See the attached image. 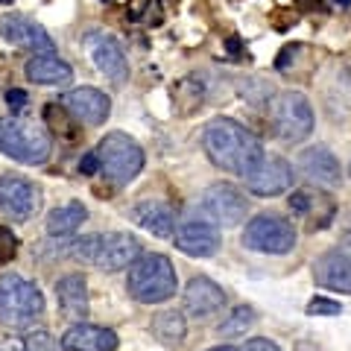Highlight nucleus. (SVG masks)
Instances as JSON below:
<instances>
[{
    "instance_id": "nucleus-1",
    "label": "nucleus",
    "mask_w": 351,
    "mask_h": 351,
    "mask_svg": "<svg viewBox=\"0 0 351 351\" xmlns=\"http://www.w3.org/2000/svg\"><path fill=\"white\" fill-rule=\"evenodd\" d=\"M202 149L211 158L214 167L226 170V173H237L246 176L252 167L263 158V147L252 132L237 123L232 117H214L211 123L202 129Z\"/></svg>"
},
{
    "instance_id": "nucleus-2",
    "label": "nucleus",
    "mask_w": 351,
    "mask_h": 351,
    "mask_svg": "<svg viewBox=\"0 0 351 351\" xmlns=\"http://www.w3.org/2000/svg\"><path fill=\"white\" fill-rule=\"evenodd\" d=\"M68 255L80 263H91L97 269L117 272L132 267L141 258L138 237L126 232H106V234H85L80 240L68 243Z\"/></svg>"
},
{
    "instance_id": "nucleus-3",
    "label": "nucleus",
    "mask_w": 351,
    "mask_h": 351,
    "mask_svg": "<svg viewBox=\"0 0 351 351\" xmlns=\"http://www.w3.org/2000/svg\"><path fill=\"white\" fill-rule=\"evenodd\" d=\"M126 290L141 304H161L176 295L179 278L167 255H141L129 267Z\"/></svg>"
},
{
    "instance_id": "nucleus-4",
    "label": "nucleus",
    "mask_w": 351,
    "mask_h": 351,
    "mask_svg": "<svg viewBox=\"0 0 351 351\" xmlns=\"http://www.w3.org/2000/svg\"><path fill=\"white\" fill-rule=\"evenodd\" d=\"M50 135L44 126L29 123L24 117L3 114L0 117V152L27 167H36L50 158Z\"/></svg>"
},
{
    "instance_id": "nucleus-5",
    "label": "nucleus",
    "mask_w": 351,
    "mask_h": 351,
    "mask_svg": "<svg viewBox=\"0 0 351 351\" xmlns=\"http://www.w3.org/2000/svg\"><path fill=\"white\" fill-rule=\"evenodd\" d=\"M97 156H100V170L106 173V179L117 188H126L135 182L147 161L141 144L135 138H129L126 132H108L97 144Z\"/></svg>"
},
{
    "instance_id": "nucleus-6",
    "label": "nucleus",
    "mask_w": 351,
    "mask_h": 351,
    "mask_svg": "<svg viewBox=\"0 0 351 351\" xmlns=\"http://www.w3.org/2000/svg\"><path fill=\"white\" fill-rule=\"evenodd\" d=\"M44 311V295L38 290V284H32L27 278L6 272L0 278V322L9 328H27L29 322H36Z\"/></svg>"
},
{
    "instance_id": "nucleus-7",
    "label": "nucleus",
    "mask_w": 351,
    "mask_h": 351,
    "mask_svg": "<svg viewBox=\"0 0 351 351\" xmlns=\"http://www.w3.org/2000/svg\"><path fill=\"white\" fill-rule=\"evenodd\" d=\"M243 246L263 255H287L295 249V228L281 214H258L243 228Z\"/></svg>"
},
{
    "instance_id": "nucleus-8",
    "label": "nucleus",
    "mask_w": 351,
    "mask_h": 351,
    "mask_svg": "<svg viewBox=\"0 0 351 351\" xmlns=\"http://www.w3.org/2000/svg\"><path fill=\"white\" fill-rule=\"evenodd\" d=\"M272 123L284 144H302L313 132V108L302 91H284L272 103Z\"/></svg>"
},
{
    "instance_id": "nucleus-9",
    "label": "nucleus",
    "mask_w": 351,
    "mask_h": 351,
    "mask_svg": "<svg viewBox=\"0 0 351 351\" xmlns=\"http://www.w3.org/2000/svg\"><path fill=\"white\" fill-rule=\"evenodd\" d=\"M38 205L41 191L36 188V182L15 173L0 176V217L12 219V223H27L38 211Z\"/></svg>"
},
{
    "instance_id": "nucleus-10",
    "label": "nucleus",
    "mask_w": 351,
    "mask_h": 351,
    "mask_svg": "<svg viewBox=\"0 0 351 351\" xmlns=\"http://www.w3.org/2000/svg\"><path fill=\"white\" fill-rule=\"evenodd\" d=\"M199 205L217 226H226V228L243 223L246 211H249L246 193L240 188H234V184H228V182H217V184H211V188H205Z\"/></svg>"
},
{
    "instance_id": "nucleus-11",
    "label": "nucleus",
    "mask_w": 351,
    "mask_h": 351,
    "mask_svg": "<svg viewBox=\"0 0 351 351\" xmlns=\"http://www.w3.org/2000/svg\"><path fill=\"white\" fill-rule=\"evenodd\" d=\"M0 38L15 44V47H24L29 50L32 56H41V53H56V44L47 36V29L41 24H36L32 18L27 15H18V12H9L0 18Z\"/></svg>"
},
{
    "instance_id": "nucleus-12",
    "label": "nucleus",
    "mask_w": 351,
    "mask_h": 351,
    "mask_svg": "<svg viewBox=\"0 0 351 351\" xmlns=\"http://www.w3.org/2000/svg\"><path fill=\"white\" fill-rule=\"evenodd\" d=\"M243 182L255 196H278L293 188V167L281 156H267L263 152V158L252 167V173Z\"/></svg>"
},
{
    "instance_id": "nucleus-13",
    "label": "nucleus",
    "mask_w": 351,
    "mask_h": 351,
    "mask_svg": "<svg viewBox=\"0 0 351 351\" xmlns=\"http://www.w3.org/2000/svg\"><path fill=\"white\" fill-rule=\"evenodd\" d=\"M68 114L76 120V123H88V126H103L108 114H112V100L97 91V88H73V91H64L59 100Z\"/></svg>"
},
{
    "instance_id": "nucleus-14",
    "label": "nucleus",
    "mask_w": 351,
    "mask_h": 351,
    "mask_svg": "<svg viewBox=\"0 0 351 351\" xmlns=\"http://www.w3.org/2000/svg\"><path fill=\"white\" fill-rule=\"evenodd\" d=\"M85 47H88V56L94 59L97 71L106 73L108 80H114V82H126L129 64H126V53L117 44V38L103 36V32H94V36H88Z\"/></svg>"
},
{
    "instance_id": "nucleus-15",
    "label": "nucleus",
    "mask_w": 351,
    "mask_h": 351,
    "mask_svg": "<svg viewBox=\"0 0 351 351\" xmlns=\"http://www.w3.org/2000/svg\"><path fill=\"white\" fill-rule=\"evenodd\" d=\"M176 249L191 258H211L219 249V228L205 219H188L176 228Z\"/></svg>"
},
{
    "instance_id": "nucleus-16",
    "label": "nucleus",
    "mask_w": 351,
    "mask_h": 351,
    "mask_svg": "<svg viewBox=\"0 0 351 351\" xmlns=\"http://www.w3.org/2000/svg\"><path fill=\"white\" fill-rule=\"evenodd\" d=\"M313 278L319 287L337 290V293H351V252L334 249V252H325L322 258H316Z\"/></svg>"
},
{
    "instance_id": "nucleus-17",
    "label": "nucleus",
    "mask_w": 351,
    "mask_h": 351,
    "mask_svg": "<svg viewBox=\"0 0 351 351\" xmlns=\"http://www.w3.org/2000/svg\"><path fill=\"white\" fill-rule=\"evenodd\" d=\"M299 167H302V173L307 176V179L316 182L319 188H337L339 179H343V170H339L337 156L322 144L307 147L299 156Z\"/></svg>"
},
{
    "instance_id": "nucleus-18",
    "label": "nucleus",
    "mask_w": 351,
    "mask_h": 351,
    "mask_svg": "<svg viewBox=\"0 0 351 351\" xmlns=\"http://www.w3.org/2000/svg\"><path fill=\"white\" fill-rule=\"evenodd\" d=\"M62 348L64 351H114L117 334L100 325L76 322L62 334Z\"/></svg>"
},
{
    "instance_id": "nucleus-19",
    "label": "nucleus",
    "mask_w": 351,
    "mask_h": 351,
    "mask_svg": "<svg viewBox=\"0 0 351 351\" xmlns=\"http://www.w3.org/2000/svg\"><path fill=\"white\" fill-rule=\"evenodd\" d=\"M129 217L156 237L176 234V211H173V205L161 202V199H141L138 205H132Z\"/></svg>"
},
{
    "instance_id": "nucleus-20",
    "label": "nucleus",
    "mask_w": 351,
    "mask_h": 351,
    "mask_svg": "<svg viewBox=\"0 0 351 351\" xmlns=\"http://www.w3.org/2000/svg\"><path fill=\"white\" fill-rule=\"evenodd\" d=\"M223 304H226V293L211 278L196 276L188 281V287H184V311L193 316H211Z\"/></svg>"
},
{
    "instance_id": "nucleus-21",
    "label": "nucleus",
    "mask_w": 351,
    "mask_h": 351,
    "mask_svg": "<svg viewBox=\"0 0 351 351\" xmlns=\"http://www.w3.org/2000/svg\"><path fill=\"white\" fill-rule=\"evenodd\" d=\"M56 304L68 319L82 322L88 316V281H85V276H80V272L62 276L56 281Z\"/></svg>"
},
{
    "instance_id": "nucleus-22",
    "label": "nucleus",
    "mask_w": 351,
    "mask_h": 351,
    "mask_svg": "<svg viewBox=\"0 0 351 351\" xmlns=\"http://www.w3.org/2000/svg\"><path fill=\"white\" fill-rule=\"evenodd\" d=\"M27 80L36 85H64L73 80V71L56 53H41L27 62Z\"/></svg>"
},
{
    "instance_id": "nucleus-23",
    "label": "nucleus",
    "mask_w": 351,
    "mask_h": 351,
    "mask_svg": "<svg viewBox=\"0 0 351 351\" xmlns=\"http://www.w3.org/2000/svg\"><path fill=\"white\" fill-rule=\"evenodd\" d=\"M85 219H88V208L82 202L71 199L47 214V234L50 237H71Z\"/></svg>"
},
{
    "instance_id": "nucleus-24",
    "label": "nucleus",
    "mask_w": 351,
    "mask_h": 351,
    "mask_svg": "<svg viewBox=\"0 0 351 351\" xmlns=\"http://www.w3.org/2000/svg\"><path fill=\"white\" fill-rule=\"evenodd\" d=\"M184 331H188V325H184V316L179 311H161L152 319V334L170 348H179L184 343Z\"/></svg>"
},
{
    "instance_id": "nucleus-25",
    "label": "nucleus",
    "mask_w": 351,
    "mask_h": 351,
    "mask_svg": "<svg viewBox=\"0 0 351 351\" xmlns=\"http://www.w3.org/2000/svg\"><path fill=\"white\" fill-rule=\"evenodd\" d=\"M252 325H255V311L246 307V304H240V307H234V311L223 319V325H219V334H223V337H243Z\"/></svg>"
},
{
    "instance_id": "nucleus-26",
    "label": "nucleus",
    "mask_w": 351,
    "mask_h": 351,
    "mask_svg": "<svg viewBox=\"0 0 351 351\" xmlns=\"http://www.w3.org/2000/svg\"><path fill=\"white\" fill-rule=\"evenodd\" d=\"M44 120L53 126V132H59V135H64L68 141L80 138V129H76V123H71V114L62 103H50L47 108H44Z\"/></svg>"
},
{
    "instance_id": "nucleus-27",
    "label": "nucleus",
    "mask_w": 351,
    "mask_h": 351,
    "mask_svg": "<svg viewBox=\"0 0 351 351\" xmlns=\"http://www.w3.org/2000/svg\"><path fill=\"white\" fill-rule=\"evenodd\" d=\"M319 199H322V196H313L311 191H293L290 193V211L311 217L316 211V205H319Z\"/></svg>"
},
{
    "instance_id": "nucleus-28",
    "label": "nucleus",
    "mask_w": 351,
    "mask_h": 351,
    "mask_svg": "<svg viewBox=\"0 0 351 351\" xmlns=\"http://www.w3.org/2000/svg\"><path fill=\"white\" fill-rule=\"evenodd\" d=\"M24 351H59V343L50 331H32L24 339Z\"/></svg>"
},
{
    "instance_id": "nucleus-29",
    "label": "nucleus",
    "mask_w": 351,
    "mask_h": 351,
    "mask_svg": "<svg viewBox=\"0 0 351 351\" xmlns=\"http://www.w3.org/2000/svg\"><path fill=\"white\" fill-rule=\"evenodd\" d=\"M339 313H343V304L325 299V295H316V299L307 302V316H339Z\"/></svg>"
},
{
    "instance_id": "nucleus-30",
    "label": "nucleus",
    "mask_w": 351,
    "mask_h": 351,
    "mask_svg": "<svg viewBox=\"0 0 351 351\" xmlns=\"http://www.w3.org/2000/svg\"><path fill=\"white\" fill-rule=\"evenodd\" d=\"M18 255V237L9 226H0V263H9Z\"/></svg>"
},
{
    "instance_id": "nucleus-31",
    "label": "nucleus",
    "mask_w": 351,
    "mask_h": 351,
    "mask_svg": "<svg viewBox=\"0 0 351 351\" xmlns=\"http://www.w3.org/2000/svg\"><path fill=\"white\" fill-rule=\"evenodd\" d=\"M80 173L82 176H97V173H100V156H97V149L85 152V156L80 158Z\"/></svg>"
},
{
    "instance_id": "nucleus-32",
    "label": "nucleus",
    "mask_w": 351,
    "mask_h": 351,
    "mask_svg": "<svg viewBox=\"0 0 351 351\" xmlns=\"http://www.w3.org/2000/svg\"><path fill=\"white\" fill-rule=\"evenodd\" d=\"M6 103H9L12 112H21V108L29 103V97H27L24 88H9V91H6Z\"/></svg>"
},
{
    "instance_id": "nucleus-33",
    "label": "nucleus",
    "mask_w": 351,
    "mask_h": 351,
    "mask_svg": "<svg viewBox=\"0 0 351 351\" xmlns=\"http://www.w3.org/2000/svg\"><path fill=\"white\" fill-rule=\"evenodd\" d=\"M240 351H281L272 339H246V346Z\"/></svg>"
},
{
    "instance_id": "nucleus-34",
    "label": "nucleus",
    "mask_w": 351,
    "mask_h": 351,
    "mask_svg": "<svg viewBox=\"0 0 351 351\" xmlns=\"http://www.w3.org/2000/svg\"><path fill=\"white\" fill-rule=\"evenodd\" d=\"M228 50L237 53V50H240V41H237V38H228Z\"/></svg>"
},
{
    "instance_id": "nucleus-35",
    "label": "nucleus",
    "mask_w": 351,
    "mask_h": 351,
    "mask_svg": "<svg viewBox=\"0 0 351 351\" xmlns=\"http://www.w3.org/2000/svg\"><path fill=\"white\" fill-rule=\"evenodd\" d=\"M208 351H240V348H232V346H217V348H208Z\"/></svg>"
},
{
    "instance_id": "nucleus-36",
    "label": "nucleus",
    "mask_w": 351,
    "mask_h": 351,
    "mask_svg": "<svg viewBox=\"0 0 351 351\" xmlns=\"http://www.w3.org/2000/svg\"><path fill=\"white\" fill-rule=\"evenodd\" d=\"M337 6H351V0H334Z\"/></svg>"
},
{
    "instance_id": "nucleus-37",
    "label": "nucleus",
    "mask_w": 351,
    "mask_h": 351,
    "mask_svg": "<svg viewBox=\"0 0 351 351\" xmlns=\"http://www.w3.org/2000/svg\"><path fill=\"white\" fill-rule=\"evenodd\" d=\"M0 3H12V0H0Z\"/></svg>"
},
{
    "instance_id": "nucleus-38",
    "label": "nucleus",
    "mask_w": 351,
    "mask_h": 351,
    "mask_svg": "<svg viewBox=\"0 0 351 351\" xmlns=\"http://www.w3.org/2000/svg\"><path fill=\"white\" fill-rule=\"evenodd\" d=\"M348 173H351V167H348Z\"/></svg>"
}]
</instances>
